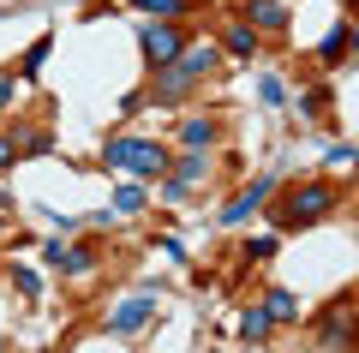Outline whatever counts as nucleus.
Instances as JSON below:
<instances>
[{
  "label": "nucleus",
  "instance_id": "21",
  "mask_svg": "<svg viewBox=\"0 0 359 353\" xmlns=\"http://www.w3.org/2000/svg\"><path fill=\"white\" fill-rule=\"evenodd\" d=\"M245 258H252V264H264V258H276V234H257V240H245Z\"/></svg>",
  "mask_w": 359,
  "mask_h": 353
},
{
  "label": "nucleus",
  "instance_id": "24",
  "mask_svg": "<svg viewBox=\"0 0 359 353\" xmlns=\"http://www.w3.org/2000/svg\"><path fill=\"white\" fill-rule=\"evenodd\" d=\"M353 162H359L353 144H330V168H353Z\"/></svg>",
  "mask_w": 359,
  "mask_h": 353
},
{
  "label": "nucleus",
  "instance_id": "3",
  "mask_svg": "<svg viewBox=\"0 0 359 353\" xmlns=\"http://www.w3.org/2000/svg\"><path fill=\"white\" fill-rule=\"evenodd\" d=\"M318 341L323 347H359V317H353V300H330L323 305V317H318Z\"/></svg>",
  "mask_w": 359,
  "mask_h": 353
},
{
  "label": "nucleus",
  "instance_id": "30",
  "mask_svg": "<svg viewBox=\"0 0 359 353\" xmlns=\"http://www.w3.org/2000/svg\"><path fill=\"white\" fill-rule=\"evenodd\" d=\"M0 18H6V6H0Z\"/></svg>",
  "mask_w": 359,
  "mask_h": 353
},
{
  "label": "nucleus",
  "instance_id": "2",
  "mask_svg": "<svg viewBox=\"0 0 359 353\" xmlns=\"http://www.w3.org/2000/svg\"><path fill=\"white\" fill-rule=\"evenodd\" d=\"M330 210H335V186H330V180H306V186L287 192L282 222H287V227H311V222H323Z\"/></svg>",
  "mask_w": 359,
  "mask_h": 353
},
{
  "label": "nucleus",
  "instance_id": "18",
  "mask_svg": "<svg viewBox=\"0 0 359 353\" xmlns=\"http://www.w3.org/2000/svg\"><path fill=\"white\" fill-rule=\"evenodd\" d=\"M264 335H269V312H264V305H252V312L240 317V341H264Z\"/></svg>",
  "mask_w": 359,
  "mask_h": 353
},
{
  "label": "nucleus",
  "instance_id": "8",
  "mask_svg": "<svg viewBox=\"0 0 359 353\" xmlns=\"http://www.w3.org/2000/svg\"><path fill=\"white\" fill-rule=\"evenodd\" d=\"M180 48H186V36H180L174 25H150V30H144V60H150V66L180 60Z\"/></svg>",
  "mask_w": 359,
  "mask_h": 353
},
{
  "label": "nucleus",
  "instance_id": "14",
  "mask_svg": "<svg viewBox=\"0 0 359 353\" xmlns=\"http://www.w3.org/2000/svg\"><path fill=\"white\" fill-rule=\"evenodd\" d=\"M132 6H138V13H150L156 25H174V18L192 13V0H132Z\"/></svg>",
  "mask_w": 359,
  "mask_h": 353
},
{
  "label": "nucleus",
  "instance_id": "29",
  "mask_svg": "<svg viewBox=\"0 0 359 353\" xmlns=\"http://www.w3.org/2000/svg\"><path fill=\"white\" fill-rule=\"evenodd\" d=\"M0 353H6V341H0Z\"/></svg>",
  "mask_w": 359,
  "mask_h": 353
},
{
  "label": "nucleus",
  "instance_id": "26",
  "mask_svg": "<svg viewBox=\"0 0 359 353\" xmlns=\"http://www.w3.org/2000/svg\"><path fill=\"white\" fill-rule=\"evenodd\" d=\"M13 156H18V144H13V132H0V174L13 168Z\"/></svg>",
  "mask_w": 359,
  "mask_h": 353
},
{
  "label": "nucleus",
  "instance_id": "10",
  "mask_svg": "<svg viewBox=\"0 0 359 353\" xmlns=\"http://www.w3.org/2000/svg\"><path fill=\"white\" fill-rule=\"evenodd\" d=\"M180 66H186V72L204 84V78L222 66V42H186V48H180Z\"/></svg>",
  "mask_w": 359,
  "mask_h": 353
},
{
  "label": "nucleus",
  "instance_id": "1",
  "mask_svg": "<svg viewBox=\"0 0 359 353\" xmlns=\"http://www.w3.org/2000/svg\"><path fill=\"white\" fill-rule=\"evenodd\" d=\"M102 156L120 168V174H132V180H162L168 168H174V156H168L156 138H108Z\"/></svg>",
  "mask_w": 359,
  "mask_h": 353
},
{
  "label": "nucleus",
  "instance_id": "28",
  "mask_svg": "<svg viewBox=\"0 0 359 353\" xmlns=\"http://www.w3.org/2000/svg\"><path fill=\"white\" fill-rule=\"evenodd\" d=\"M6 234H13V227H6V215H0V240H6Z\"/></svg>",
  "mask_w": 359,
  "mask_h": 353
},
{
  "label": "nucleus",
  "instance_id": "12",
  "mask_svg": "<svg viewBox=\"0 0 359 353\" xmlns=\"http://www.w3.org/2000/svg\"><path fill=\"white\" fill-rule=\"evenodd\" d=\"M257 48H264V36H257V30L245 25V18H233V25H228V36H222V54H233V60H252Z\"/></svg>",
  "mask_w": 359,
  "mask_h": 353
},
{
  "label": "nucleus",
  "instance_id": "7",
  "mask_svg": "<svg viewBox=\"0 0 359 353\" xmlns=\"http://www.w3.org/2000/svg\"><path fill=\"white\" fill-rule=\"evenodd\" d=\"M269 192H276V180H269V174H257V180H252V186H245L233 204H222V222H228V227H233V222H245L252 210H264V204H269Z\"/></svg>",
  "mask_w": 359,
  "mask_h": 353
},
{
  "label": "nucleus",
  "instance_id": "5",
  "mask_svg": "<svg viewBox=\"0 0 359 353\" xmlns=\"http://www.w3.org/2000/svg\"><path fill=\"white\" fill-rule=\"evenodd\" d=\"M156 317V288H144V293H132L126 305H114L108 312V335H132L138 324H150Z\"/></svg>",
  "mask_w": 359,
  "mask_h": 353
},
{
  "label": "nucleus",
  "instance_id": "13",
  "mask_svg": "<svg viewBox=\"0 0 359 353\" xmlns=\"http://www.w3.org/2000/svg\"><path fill=\"white\" fill-rule=\"evenodd\" d=\"M174 180L180 186H198V180H210V150H186L174 162Z\"/></svg>",
  "mask_w": 359,
  "mask_h": 353
},
{
  "label": "nucleus",
  "instance_id": "6",
  "mask_svg": "<svg viewBox=\"0 0 359 353\" xmlns=\"http://www.w3.org/2000/svg\"><path fill=\"white\" fill-rule=\"evenodd\" d=\"M42 264L60 269V276H84V269H96V252H90V246H60V240H48V246H42Z\"/></svg>",
  "mask_w": 359,
  "mask_h": 353
},
{
  "label": "nucleus",
  "instance_id": "20",
  "mask_svg": "<svg viewBox=\"0 0 359 353\" xmlns=\"http://www.w3.org/2000/svg\"><path fill=\"white\" fill-rule=\"evenodd\" d=\"M42 60H48V36H42V42H30V54H25V66H18V72H25V78H36V72H42Z\"/></svg>",
  "mask_w": 359,
  "mask_h": 353
},
{
  "label": "nucleus",
  "instance_id": "23",
  "mask_svg": "<svg viewBox=\"0 0 359 353\" xmlns=\"http://www.w3.org/2000/svg\"><path fill=\"white\" fill-rule=\"evenodd\" d=\"M257 96H264L269 108H282V102H287V90H282V78H264V84H257Z\"/></svg>",
  "mask_w": 359,
  "mask_h": 353
},
{
  "label": "nucleus",
  "instance_id": "19",
  "mask_svg": "<svg viewBox=\"0 0 359 353\" xmlns=\"http://www.w3.org/2000/svg\"><path fill=\"white\" fill-rule=\"evenodd\" d=\"M299 114H306V120H323V114H330V90H323V84H311L306 96H299Z\"/></svg>",
  "mask_w": 359,
  "mask_h": 353
},
{
  "label": "nucleus",
  "instance_id": "15",
  "mask_svg": "<svg viewBox=\"0 0 359 353\" xmlns=\"http://www.w3.org/2000/svg\"><path fill=\"white\" fill-rule=\"evenodd\" d=\"M264 312H269V324H294V317H299V300H294V293H287V288H269Z\"/></svg>",
  "mask_w": 359,
  "mask_h": 353
},
{
  "label": "nucleus",
  "instance_id": "22",
  "mask_svg": "<svg viewBox=\"0 0 359 353\" xmlns=\"http://www.w3.org/2000/svg\"><path fill=\"white\" fill-rule=\"evenodd\" d=\"M13 288L25 293V300H36V293H42V281H36V269H13Z\"/></svg>",
  "mask_w": 359,
  "mask_h": 353
},
{
  "label": "nucleus",
  "instance_id": "9",
  "mask_svg": "<svg viewBox=\"0 0 359 353\" xmlns=\"http://www.w3.org/2000/svg\"><path fill=\"white\" fill-rule=\"evenodd\" d=\"M245 25H252L257 36H282L287 30V6L282 0H245Z\"/></svg>",
  "mask_w": 359,
  "mask_h": 353
},
{
  "label": "nucleus",
  "instance_id": "17",
  "mask_svg": "<svg viewBox=\"0 0 359 353\" xmlns=\"http://www.w3.org/2000/svg\"><path fill=\"white\" fill-rule=\"evenodd\" d=\"M318 60H323V66H341V60H347V18H341V25H335V30H330V36H323Z\"/></svg>",
  "mask_w": 359,
  "mask_h": 353
},
{
  "label": "nucleus",
  "instance_id": "11",
  "mask_svg": "<svg viewBox=\"0 0 359 353\" xmlns=\"http://www.w3.org/2000/svg\"><path fill=\"white\" fill-rule=\"evenodd\" d=\"M180 144H186V150H216L222 126L210 120V114H192V120H180Z\"/></svg>",
  "mask_w": 359,
  "mask_h": 353
},
{
  "label": "nucleus",
  "instance_id": "4",
  "mask_svg": "<svg viewBox=\"0 0 359 353\" xmlns=\"http://www.w3.org/2000/svg\"><path fill=\"white\" fill-rule=\"evenodd\" d=\"M150 90H144V102H156V108H174V102H186V96H192V90H198V78L192 72H186V66H180V60H168V66H150Z\"/></svg>",
  "mask_w": 359,
  "mask_h": 353
},
{
  "label": "nucleus",
  "instance_id": "27",
  "mask_svg": "<svg viewBox=\"0 0 359 353\" xmlns=\"http://www.w3.org/2000/svg\"><path fill=\"white\" fill-rule=\"evenodd\" d=\"M347 54H359V18L347 25Z\"/></svg>",
  "mask_w": 359,
  "mask_h": 353
},
{
  "label": "nucleus",
  "instance_id": "25",
  "mask_svg": "<svg viewBox=\"0 0 359 353\" xmlns=\"http://www.w3.org/2000/svg\"><path fill=\"white\" fill-rule=\"evenodd\" d=\"M13 96H18V72H0V108H13Z\"/></svg>",
  "mask_w": 359,
  "mask_h": 353
},
{
  "label": "nucleus",
  "instance_id": "16",
  "mask_svg": "<svg viewBox=\"0 0 359 353\" xmlns=\"http://www.w3.org/2000/svg\"><path fill=\"white\" fill-rule=\"evenodd\" d=\"M144 204H150V198H144V180H120V186H114V210L120 215H138Z\"/></svg>",
  "mask_w": 359,
  "mask_h": 353
}]
</instances>
